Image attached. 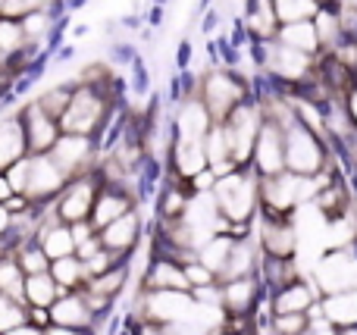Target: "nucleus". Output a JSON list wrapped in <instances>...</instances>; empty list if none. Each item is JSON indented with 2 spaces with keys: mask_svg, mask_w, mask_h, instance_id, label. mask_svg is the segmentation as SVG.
<instances>
[{
  "mask_svg": "<svg viewBox=\"0 0 357 335\" xmlns=\"http://www.w3.org/2000/svg\"><path fill=\"white\" fill-rule=\"evenodd\" d=\"M260 50L257 63L266 72V79L279 81V88H304L314 79L320 56H307L301 50H291L279 41H266V44H254Z\"/></svg>",
  "mask_w": 357,
  "mask_h": 335,
  "instance_id": "nucleus-1",
  "label": "nucleus"
},
{
  "mask_svg": "<svg viewBox=\"0 0 357 335\" xmlns=\"http://www.w3.org/2000/svg\"><path fill=\"white\" fill-rule=\"evenodd\" d=\"M195 94L201 98V104L207 107L210 119L222 123L235 107H241L245 100H251V81L241 79L232 69H210L201 75V81L195 85Z\"/></svg>",
  "mask_w": 357,
  "mask_h": 335,
  "instance_id": "nucleus-2",
  "label": "nucleus"
},
{
  "mask_svg": "<svg viewBox=\"0 0 357 335\" xmlns=\"http://www.w3.org/2000/svg\"><path fill=\"white\" fill-rule=\"evenodd\" d=\"M107 107H110V98H107L104 88L75 81L73 98H69V107H66V113H63V119H60V132L63 135L94 138V132H98L100 125H104V119H107Z\"/></svg>",
  "mask_w": 357,
  "mask_h": 335,
  "instance_id": "nucleus-3",
  "label": "nucleus"
},
{
  "mask_svg": "<svg viewBox=\"0 0 357 335\" xmlns=\"http://www.w3.org/2000/svg\"><path fill=\"white\" fill-rule=\"evenodd\" d=\"M264 107L260 100H245L241 107H235L226 119H222V135L229 144V157H232L235 166H245L254 157V141H257L260 129H264Z\"/></svg>",
  "mask_w": 357,
  "mask_h": 335,
  "instance_id": "nucleus-4",
  "label": "nucleus"
},
{
  "mask_svg": "<svg viewBox=\"0 0 357 335\" xmlns=\"http://www.w3.org/2000/svg\"><path fill=\"white\" fill-rule=\"evenodd\" d=\"M213 201L216 210H220L222 219L235 226H245L248 219L254 217V204H257V182L245 173H229L222 179H216L213 185Z\"/></svg>",
  "mask_w": 357,
  "mask_h": 335,
  "instance_id": "nucleus-5",
  "label": "nucleus"
},
{
  "mask_svg": "<svg viewBox=\"0 0 357 335\" xmlns=\"http://www.w3.org/2000/svg\"><path fill=\"white\" fill-rule=\"evenodd\" d=\"M323 163H326V148H323V138H317L310 129H304L301 123H291L285 129V169L301 179L310 176H320Z\"/></svg>",
  "mask_w": 357,
  "mask_h": 335,
  "instance_id": "nucleus-6",
  "label": "nucleus"
},
{
  "mask_svg": "<svg viewBox=\"0 0 357 335\" xmlns=\"http://www.w3.org/2000/svg\"><path fill=\"white\" fill-rule=\"evenodd\" d=\"M314 279L320 292L339 295V292H354L357 288V257L348 251H333V254L320 257L314 267Z\"/></svg>",
  "mask_w": 357,
  "mask_h": 335,
  "instance_id": "nucleus-7",
  "label": "nucleus"
},
{
  "mask_svg": "<svg viewBox=\"0 0 357 335\" xmlns=\"http://www.w3.org/2000/svg\"><path fill=\"white\" fill-rule=\"evenodd\" d=\"M254 166L264 176H279L285 173V129H279L276 123H264L257 141H254Z\"/></svg>",
  "mask_w": 357,
  "mask_h": 335,
  "instance_id": "nucleus-8",
  "label": "nucleus"
},
{
  "mask_svg": "<svg viewBox=\"0 0 357 335\" xmlns=\"http://www.w3.org/2000/svg\"><path fill=\"white\" fill-rule=\"evenodd\" d=\"M22 116V129H25V141H29V154H50V148L56 144V138L63 135L60 132V123L50 119L41 107L31 100L29 107L19 110Z\"/></svg>",
  "mask_w": 357,
  "mask_h": 335,
  "instance_id": "nucleus-9",
  "label": "nucleus"
},
{
  "mask_svg": "<svg viewBox=\"0 0 357 335\" xmlns=\"http://www.w3.org/2000/svg\"><path fill=\"white\" fill-rule=\"evenodd\" d=\"M197 301L188 292H151L144 301V313H148L154 323L163 326H178L182 320L191 317Z\"/></svg>",
  "mask_w": 357,
  "mask_h": 335,
  "instance_id": "nucleus-10",
  "label": "nucleus"
},
{
  "mask_svg": "<svg viewBox=\"0 0 357 335\" xmlns=\"http://www.w3.org/2000/svg\"><path fill=\"white\" fill-rule=\"evenodd\" d=\"M66 185L63 169L50 160L47 154H29V182H25V198L44 201L50 194H56Z\"/></svg>",
  "mask_w": 357,
  "mask_h": 335,
  "instance_id": "nucleus-11",
  "label": "nucleus"
},
{
  "mask_svg": "<svg viewBox=\"0 0 357 335\" xmlns=\"http://www.w3.org/2000/svg\"><path fill=\"white\" fill-rule=\"evenodd\" d=\"M91 150H94V138H85V135H60L56 144L50 148V160L63 169L66 179H73L79 169L88 166L91 160Z\"/></svg>",
  "mask_w": 357,
  "mask_h": 335,
  "instance_id": "nucleus-12",
  "label": "nucleus"
},
{
  "mask_svg": "<svg viewBox=\"0 0 357 335\" xmlns=\"http://www.w3.org/2000/svg\"><path fill=\"white\" fill-rule=\"evenodd\" d=\"M94 201H98L94 182L88 179V176H82V179L69 182L66 194H63L60 204H56V213H60V219H66L69 226L85 223V219L91 217V210H94Z\"/></svg>",
  "mask_w": 357,
  "mask_h": 335,
  "instance_id": "nucleus-13",
  "label": "nucleus"
},
{
  "mask_svg": "<svg viewBox=\"0 0 357 335\" xmlns=\"http://www.w3.org/2000/svg\"><path fill=\"white\" fill-rule=\"evenodd\" d=\"M213 125L207 107L201 104L197 94H188V98L178 100V113H176V138H185V141H204Z\"/></svg>",
  "mask_w": 357,
  "mask_h": 335,
  "instance_id": "nucleus-14",
  "label": "nucleus"
},
{
  "mask_svg": "<svg viewBox=\"0 0 357 335\" xmlns=\"http://www.w3.org/2000/svg\"><path fill=\"white\" fill-rule=\"evenodd\" d=\"M25 157H29V141H25L22 116H19V110L6 113V116H0V173H6Z\"/></svg>",
  "mask_w": 357,
  "mask_h": 335,
  "instance_id": "nucleus-15",
  "label": "nucleus"
},
{
  "mask_svg": "<svg viewBox=\"0 0 357 335\" xmlns=\"http://www.w3.org/2000/svg\"><path fill=\"white\" fill-rule=\"evenodd\" d=\"M260 194H264V201L270 204L273 213L291 210L295 204H301L298 201V194H301V176L289 173V169L279 176H266L264 185H260Z\"/></svg>",
  "mask_w": 357,
  "mask_h": 335,
  "instance_id": "nucleus-16",
  "label": "nucleus"
},
{
  "mask_svg": "<svg viewBox=\"0 0 357 335\" xmlns=\"http://www.w3.org/2000/svg\"><path fill=\"white\" fill-rule=\"evenodd\" d=\"M245 31H248V38H251L254 44L276 41L279 19H276V6H273V0H248Z\"/></svg>",
  "mask_w": 357,
  "mask_h": 335,
  "instance_id": "nucleus-17",
  "label": "nucleus"
},
{
  "mask_svg": "<svg viewBox=\"0 0 357 335\" xmlns=\"http://www.w3.org/2000/svg\"><path fill=\"white\" fill-rule=\"evenodd\" d=\"M91 323V307L79 295H63L50 307V326H66V329H85Z\"/></svg>",
  "mask_w": 357,
  "mask_h": 335,
  "instance_id": "nucleus-18",
  "label": "nucleus"
},
{
  "mask_svg": "<svg viewBox=\"0 0 357 335\" xmlns=\"http://www.w3.org/2000/svg\"><path fill=\"white\" fill-rule=\"evenodd\" d=\"M276 41L285 44V47H291V50H301V54H307V56H323V47H320V38H317L314 22L279 25Z\"/></svg>",
  "mask_w": 357,
  "mask_h": 335,
  "instance_id": "nucleus-19",
  "label": "nucleus"
},
{
  "mask_svg": "<svg viewBox=\"0 0 357 335\" xmlns=\"http://www.w3.org/2000/svg\"><path fill=\"white\" fill-rule=\"evenodd\" d=\"M138 229H142L138 217L135 213H126V217H119L116 223H110L107 229H100L98 235H100L104 251H129L138 238Z\"/></svg>",
  "mask_w": 357,
  "mask_h": 335,
  "instance_id": "nucleus-20",
  "label": "nucleus"
},
{
  "mask_svg": "<svg viewBox=\"0 0 357 335\" xmlns=\"http://www.w3.org/2000/svg\"><path fill=\"white\" fill-rule=\"evenodd\" d=\"M132 213V204L126 194L119 192H100L98 201H94V210H91V223H94V232L107 229L110 223H116L119 217Z\"/></svg>",
  "mask_w": 357,
  "mask_h": 335,
  "instance_id": "nucleus-21",
  "label": "nucleus"
},
{
  "mask_svg": "<svg viewBox=\"0 0 357 335\" xmlns=\"http://www.w3.org/2000/svg\"><path fill=\"white\" fill-rule=\"evenodd\" d=\"M323 317L333 326H357V288L354 292H339V295H326L320 301Z\"/></svg>",
  "mask_w": 357,
  "mask_h": 335,
  "instance_id": "nucleus-22",
  "label": "nucleus"
},
{
  "mask_svg": "<svg viewBox=\"0 0 357 335\" xmlns=\"http://www.w3.org/2000/svg\"><path fill=\"white\" fill-rule=\"evenodd\" d=\"M41 251L47 260H63V257L75 254V242H73V229L60 223H47L41 229Z\"/></svg>",
  "mask_w": 357,
  "mask_h": 335,
  "instance_id": "nucleus-23",
  "label": "nucleus"
},
{
  "mask_svg": "<svg viewBox=\"0 0 357 335\" xmlns=\"http://www.w3.org/2000/svg\"><path fill=\"white\" fill-rule=\"evenodd\" d=\"M63 292H66V288L56 286L50 273L25 276V304H31V307H44V311H50L54 301L63 298Z\"/></svg>",
  "mask_w": 357,
  "mask_h": 335,
  "instance_id": "nucleus-24",
  "label": "nucleus"
},
{
  "mask_svg": "<svg viewBox=\"0 0 357 335\" xmlns=\"http://www.w3.org/2000/svg\"><path fill=\"white\" fill-rule=\"evenodd\" d=\"M173 160H176V169L185 176V179H195L197 173H204V169H207L204 141H185V138H176Z\"/></svg>",
  "mask_w": 357,
  "mask_h": 335,
  "instance_id": "nucleus-25",
  "label": "nucleus"
},
{
  "mask_svg": "<svg viewBox=\"0 0 357 335\" xmlns=\"http://www.w3.org/2000/svg\"><path fill=\"white\" fill-rule=\"evenodd\" d=\"M295 244H298V235L291 226H282V223L264 226V248L273 260H289L295 254Z\"/></svg>",
  "mask_w": 357,
  "mask_h": 335,
  "instance_id": "nucleus-26",
  "label": "nucleus"
},
{
  "mask_svg": "<svg viewBox=\"0 0 357 335\" xmlns=\"http://www.w3.org/2000/svg\"><path fill=\"white\" fill-rule=\"evenodd\" d=\"M314 29H317V38H320L323 56H329L342 41H345L342 25H339V16H335L333 6H320V13H317V19H314Z\"/></svg>",
  "mask_w": 357,
  "mask_h": 335,
  "instance_id": "nucleus-27",
  "label": "nucleus"
},
{
  "mask_svg": "<svg viewBox=\"0 0 357 335\" xmlns=\"http://www.w3.org/2000/svg\"><path fill=\"white\" fill-rule=\"evenodd\" d=\"M151 292H188L191 282L185 279V270L176 267V263L163 260L151 270V279H148Z\"/></svg>",
  "mask_w": 357,
  "mask_h": 335,
  "instance_id": "nucleus-28",
  "label": "nucleus"
},
{
  "mask_svg": "<svg viewBox=\"0 0 357 335\" xmlns=\"http://www.w3.org/2000/svg\"><path fill=\"white\" fill-rule=\"evenodd\" d=\"M254 292H257V286H254L251 276H248V279L226 282V286L220 288L222 311H229V313H241V311H248V307H251V301H254Z\"/></svg>",
  "mask_w": 357,
  "mask_h": 335,
  "instance_id": "nucleus-29",
  "label": "nucleus"
},
{
  "mask_svg": "<svg viewBox=\"0 0 357 335\" xmlns=\"http://www.w3.org/2000/svg\"><path fill=\"white\" fill-rule=\"evenodd\" d=\"M73 85H75V81H56V85L44 88V91L38 94L35 104L41 107L50 119H56V123H60L63 113H66V107H69V98H73Z\"/></svg>",
  "mask_w": 357,
  "mask_h": 335,
  "instance_id": "nucleus-30",
  "label": "nucleus"
},
{
  "mask_svg": "<svg viewBox=\"0 0 357 335\" xmlns=\"http://www.w3.org/2000/svg\"><path fill=\"white\" fill-rule=\"evenodd\" d=\"M232 244L235 242L232 238H226V235L210 238V242L197 251V263L207 267L213 276H222V270H226V263H229V254H232Z\"/></svg>",
  "mask_w": 357,
  "mask_h": 335,
  "instance_id": "nucleus-31",
  "label": "nucleus"
},
{
  "mask_svg": "<svg viewBox=\"0 0 357 335\" xmlns=\"http://www.w3.org/2000/svg\"><path fill=\"white\" fill-rule=\"evenodd\" d=\"M19 22H22V31H25V41H29V50H41V44L47 41L50 31H54V10L29 13V16H22Z\"/></svg>",
  "mask_w": 357,
  "mask_h": 335,
  "instance_id": "nucleus-32",
  "label": "nucleus"
},
{
  "mask_svg": "<svg viewBox=\"0 0 357 335\" xmlns=\"http://www.w3.org/2000/svg\"><path fill=\"white\" fill-rule=\"evenodd\" d=\"M276 6V19L279 25H291V22H314L320 3L317 0H273Z\"/></svg>",
  "mask_w": 357,
  "mask_h": 335,
  "instance_id": "nucleus-33",
  "label": "nucleus"
},
{
  "mask_svg": "<svg viewBox=\"0 0 357 335\" xmlns=\"http://www.w3.org/2000/svg\"><path fill=\"white\" fill-rule=\"evenodd\" d=\"M310 304H314V292L307 286H289L276 295L273 307H276V317L282 313H307Z\"/></svg>",
  "mask_w": 357,
  "mask_h": 335,
  "instance_id": "nucleus-34",
  "label": "nucleus"
},
{
  "mask_svg": "<svg viewBox=\"0 0 357 335\" xmlns=\"http://www.w3.org/2000/svg\"><path fill=\"white\" fill-rule=\"evenodd\" d=\"M0 50H3L6 56H13V63L29 50V41H25V31H22V22H19V19L0 16Z\"/></svg>",
  "mask_w": 357,
  "mask_h": 335,
  "instance_id": "nucleus-35",
  "label": "nucleus"
},
{
  "mask_svg": "<svg viewBox=\"0 0 357 335\" xmlns=\"http://www.w3.org/2000/svg\"><path fill=\"white\" fill-rule=\"evenodd\" d=\"M251 267H254L251 242H248V238H241V242L232 244V254H229V263H226V270H222V279H226V282L248 279V276H251Z\"/></svg>",
  "mask_w": 357,
  "mask_h": 335,
  "instance_id": "nucleus-36",
  "label": "nucleus"
},
{
  "mask_svg": "<svg viewBox=\"0 0 357 335\" xmlns=\"http://www.w3.org/2000/svg\"><path fill=\"white\" fill-rule=\"evenodd\" d=\"M0 295L13 298L16 304H25V273L16 260L0 263Z\"/></svg>",
  "mask_w": 357,
  "mask_h": 335,
  "instance_id": "nucleus-37",
  "label": "nucleus"
},
{
  "mask_svg": "<svg viewBox=\"0 0 357 335\" xmlns=\"http://www.w3.org/2000/svg\"><path fill=\"white\" fill-rule=\"evenodd\" d=\"M50 276L60 288H75L79 282H85V263L79 257H63V260H50Z\"/></svg>",
  "mask_w": 357,
  "mask_h": 335,
  "instance_id": "nucleus-38",
  "label": "nucleus"
},
{
  "mask_svg": "<svg viewBox=\"0 0 357 335\" xmlns=\"http://www.w3.org/2000/svg\"><path fill=\"white\" fill-rule=\"evenodd\" d=\"M204 154H207V166H210V169L222 166V163H232V157H229L226 135H222V125H220V123L210 125L207 138H204Z\"/></svg>",
  "mask_w": 357,
  "mask_h": 335,
  "instance_id": "nucleus-39",
  "label": "nucleus"
},
{
  "mask_svg": "<svg viewBox=\"0 0 357 335\" xmlns=\"http://www.w3.org/2000/svg\"><path fill=\"white\" fill-rule=\"evenodd\" d=\"M25 323H29V311H25L22 304H16L13 298L0 295V335L19 329V326H25Z\"/></svg>",
  "mask_w": 357,
  "mask_h": 335,
  "instance_id": "nucleus-40",
  "label": "nucleus"
},
{
  "mask_svg": "<svg viewBox=\"0 0 357 335\" xmlns=\"http://www.w3.org/2000/svg\"><path fill=\"white\" fill-rule=\"evenodd\" d=\"M123 282H126V270H107L104 276H98V279L88 282V292H94V295H100V298L110 301L113 295L123 288Z\"/></svg>",
  "mask_w": 357,
  "mask_h": 335,
  "instance_id": "nucleus-41",
  "label": "nucleus"
},
{
  "mask_svg": "<svg viewBox=\"0 0 357 335\" xmlns=\"http://www.w3.org/2000/svg\"><path fill=\"white\" fill-rule=\"evenodd\" d=\"M333 10H335V16H339L345 41H357V0H335Z\"/></svg>",
  "mask_w": 357,
  "mask_h": 335,
  "instance_id": "nucleus-42",
  "label": "nucleus"
},
{
  "mask_svg": "<svg viewBox=\"0 0 357 335\" xmlns=\"http://www.w3.org/2000/svg\"><path fill=\"white\" fill-rule=\"evenodd\" d=\"M54 3H60V0H6L3 16L22 19V16H29V13H38V10H54Z\"/></svg>",
  "mask_w": 357,
  "mask_h": 335,
  "instance_id": "nucleus-43",
  "label": "nucleus"
},
{
  "mask_svg": "<svg viewBox=\"0 0 357 335\" xmlns=\"http://www.w3.org/2000/svg\"><path fill=\"white\" fill-rule=\"evenodd\" d=\"M19 267H22L25 276H38V273H50V260L44 257L41 248H25L22 254H19Z\"/></svg>",
  "mask_w": 357,
  "mask_h": 335,
  "instance_id": "nucleus-44",
  "label": "nucleus"
},
{
  "mask_svg": "<svg viewBox=\"0 0 357 335\" xmlns=\"http://www.w3.org/2000/svg\"><path fill=\"white\" fill-rule=\"evenodd\" d=\"M273 329L279 335H301L307 329V317H304V313H282V317H276Z\"/></svg>",
  "mask_w": 357,
  "mask_h": 335,
  "instance_id": "nucleus-45",
  "label": "nucleus"
},
{
  "mask_svg": "<svg viewBox=\"0 0 357 335\" xmlns=\"http://www.w3.org/2000/svg\"><path fill=\"white\" fill-rule=\"evenodd\" d=\"M185 279L191 282V286L195 288H207V286H216V276L210 273L207 267H201V263H188V267H185Z\"/></svg>",
  "mask_w": 357,
  "mask_h": 335,
  "instance_id": "nucleus-46",
  "label": "nucleus"
},
{
  "mask_svg": "<svg viewBox=\"0 0 357 335\" xmlns=\"http://www.w3.org/2000/svg\"><path fill=\"white\" fill-rule=\"evenodd\" d=\"M100 248H104V244H100V235H94V238H88L85 244H79V248H75V251H79V254H75V257H79L82 263H88L94 254H98Z\"/></svg>",
  "mask_w": 357,
  "mask_h": 335,
  "instance_id": "nucleus-47",
  "label": "nucleus"
},
{
  "mask_svg": "<svg viewBox=\"0 0 357 335\" xmlns=\"http://www.w3.org/2000/svg\"><path fill=\"white\" fill-rule=\"evenodd\" d=\"M69 229H73V242H75V248H79V244H85L88 238L98 235V232H94L88 223H75V226H69Z\"/></svg>",
  "mask_w": 357,
  "mask_h": 335,
  "instance_id": "nucleus-48",
  "label": "nucleus"
},
{
  "mask_svg": "<svg viewBox=\"0 0 357 335\" xmlns=\"http://www.w3.org/2000/svg\"><path fill=\"white\" fill-rule=\"evenodd\" d=\"M138 335H176L173 326H163V323H144Z\"/></svg>",
  "mask_w": 357,
  "mask_h": 335,
  "instance_id": "nucleus-49",
  "label": "nucleus"
},
{
  "mask_svg": "<svg viewBox=\"0 0 357 335\" xmlns=\"http://www.w3.org/2000/svg\"><path fill=\"white\" fill-rule=\"evenodd\" d=\"M345 110H348V116H351V123H354V129H357V85L345 94Z\"/></svg>",
  "mask_w": 357,
  "mask_h": 335,
  "instance_id": "nucleus-50",
  "label": "nucleus"
},
{
  "mask_svg": "<svg viewBox=\"0 0 357 335\" xmlns=\"http://www.w3.org/2000/svg\"><path fill=\"white\" fill-rule=\"evenodd\" d=\"M31 326H50V311H44V307H31Z\"/></svg>",
  "mask_w": 357,
  "mask_h": 335,
  "instance_id": "nucleus-51",
  "label": "nucleus"
},
{
  "mask_svg": "<svg viewBox=\"0 0 357 335\" xmlns=\"http://www.w3.org/2000/svg\"><path fill=\"white\" fill-rule=\"evenodd\" d=\"M13 194H16V192H13L10 179H6V176H3V173H0V204H6V201H10V198H13Z\"/></svg>",
  "mask_w": 357,
  "mask_h": 335,
  "instance_id": "nucleus-52",
  "label": "nucleus"
},
{
  "mask_svg": "<svg viewBox=\"0 0 357 335\" xmlns=\"http://www.w3.org/2000/svg\"><path fill=\"white\" fill-rule=\"evenodd\" d=\"M10 229H13V213L6 210L3 204H0V235H6Z\"/></svg>",
  "mask_w": 357,
  "mask_h": 335,
  "instance_id": "nucleus-53",
  "label": "nucleus"
},
{
  "mask_svg": "<svg viewBox=\"0 0 357 335\" xmlns=\"http://www.w3.org/2000/svg\"><path fill=\"white\" fill-rule=\"evenodd\" d=\"M3 335H44L38 326H31V323H25V326H19V329H13V332H3Z\"/></svg>",
  "mask_w": 357,
  "mask_h": 335,
  "instance_id": "nucleus-54",
  "label": "nucleus"
},
{
  "mask_svg": "<svg viewBox=\"0 0 357 335\" xmlns=\"http://www.w3.org/2000/svg\"><path fill=\"white\" fill-rule=\"evenodd\" d=\"M44 335H79L75 329H66V326H47L44 329Z\"/></svg>",
  "mask_w": 357,
  "mask_h": 335,
  "instance_id": "nucleus-55",
  "label": "nucleus"
},
{
  "mask_svg": "<svg viewBox=\"0 0 357 335\" xmlns=\"http://www.w3.org/2000/svg\"><path fill=\"white\" fill-rule=\"evenodd\" d=\"M335 335H357L354 326H348V329H342V332H335Z\"/></svg>",
  "mask_w": 357,
  "mask_h": 335,
  "instance_id": "nucleus-56",
  "label": "nucleus"
},
{
  "mask_svg": "<svg viewBox=\"0 0 357 335\" xmlns=\"http://www.w3.org/2000/svg\"><path fill=\"white\" fill-rule=\"evenodd\" d=\"M317 3H320V6H333L335 0H317Z\"/></svg>",
  "mask_w": 357,
  "mask_h": 335,
  "instance_id": "nucleus-57",
  "label": "nucleus"
},
{
  "mask_svg": "<svg viewBox=\"0 0 357 335\" xmlns=\"http://www.w3.org/2000/svg\"><path fill=\"white\" fill-rule=\"evenodd\" d=\"M3 6H6V0H0V16H3Z\"/></svg>",
  "mask_w": 357,
  "mask_h": 335,
  "instance_id": "nucleus-58",
  "label": "nucleus"
},
{
  "mask_svg": "<svg viewBox=\"0 0 357 335\" xmlns=\"http://www.w3.org/2000/svg\"><path fill=\"white\" fill-rule=\"evenodd\" d=\"M354 81H357V66H354Z\"/></svg>",
  "mask_w": 357,
  "mask_h": 335,
  "instance_id": "nucleus-59",
  "label": "nucleus"
}]
</instances>
